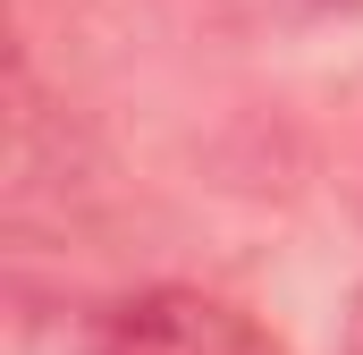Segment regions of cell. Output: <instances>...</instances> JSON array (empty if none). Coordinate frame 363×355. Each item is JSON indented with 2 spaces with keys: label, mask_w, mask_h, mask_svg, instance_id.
Returning a JSON list of instances; mask_svg holds the SVG:
<instances>
[{
  "label": "cell",
  "mask_w": 363,
  "mask_h": 355,
  "mask_svg": "<svg viewBox=\"0 0 363 355\" xmlns=\"http://www.w3.org/2000/svg\"><path fill=\"white\" fill-rule=\"evenodd\" d=\"M93 355H287V347H279L245 305H228V296L144 288V296H127V305L101 322Z\"/></svg>",
  "instance_id": "6da1fadb"
},
{
  "label": "cell",
  "mask_w": 363,
  "mask_h": 355,
  "mask_svg": "<svg viewBox=\"0 0 363 355\" xmlns=\"http://www.w3.org/2000/svg\"><path fill=\"white\" fill-rule=\"evenodd\" d=\"M355 355H363V330H355Z\"/></svg>",
  "instance_id": "7a4b0ae2"
}]
</instances>
